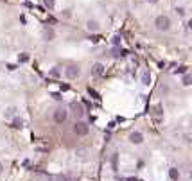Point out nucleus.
I'll return each instance as SVG.
<instances>
[{
    "label": "nucleus",
    "mask_w": 192,
    "mask_h": 181,
    "mask_svg": "<svg viewBox=\"0 0 192 181\" xmlns=\"http://www.w3.org/2000/svg\"><path fill=\"white\" fill-rule=\"evenodd\" d=\"M88 93L92 95V97H93V99H97V101L101 99V97H99V93H97V92H95V90H92V88H88Z\"/></svg>",
    "instance_id": "f3484780"
},
{
    "label": "nucleus",
    "mask_w": 192,
    "mask_h": 181,
    "mask_svg": "<svg viewBox=\"0 0 192 181\" xmlns=\"http://www.w3.org/2000/svg\"><path fill=\"white\" fill-rule=\"evenodd\" d=\"M113 167H115V170H117V154H113Z\"/></svg>",
    "instance_id": "5701e85b"
},
{
    "label": "nucleus",
    "mask_w": 192,
    "mask_h": 181,
    "mask_svg": "<svg viewBox=\"0 0 192 181\" xmlns=\"http://www.w3.org/2000/svg\"><path fill=\"white\" fill-rule=\"evenodd\" d=\"M67 179H68L67 176H61V178H59V181H67Z\"/></svg>",
    "instance_id": "393cba45"
},
{
    "label": "nucleus",
    "mask_w": 192,
    "mask_h": 181,
    "mask_svg": "<svg viewBox=\"0 0 192 181\" xmlns=\"http://www.w3.org/2000/svg\"><path fill=\"white\" fill-rule=\"evenodd\" d=\"M183 86H190V76H189V74L183 77Z\"/></svg>",
    "instance_id": "a211bd4d"
},
{
    "label": "nucleus",
    "mask_w": 192,
    "mask_h": 181,
    "mask_svg": "<svg viewBox=\"0 0 192 181\" xmlns=\"http://www.w3.org/2000/svg\"><path fill=\"white\" fill-rule=\"evenodd\" d=\"M129 142H131V144H136V145H138V144H142V142H144V135H142V133H138V131L131 133V135H129Z\"/></svg>",
    "instance_id": "39448f33"
},
{
    "label": "nucleus",
    "mask_w": 192,
    "mask_h": 181,
    "mask_svg": "<svg viewBox=\"0 0 192 181\" xmlns=\"http://www.w3.org/2000/svg\"><path fill=\"white\" fill-rule=\"evenodd\" d=\"M54 4H56V0H43V6L47 9H54Z\"/></svg>",
    "instance_id": "ddd939ff"
},
{
    "label": "nucleus",
    "mask_w": 192,
    "mask_h": 181,
    "mask_svg": "<svg viewBox=\"0 0 192 181\" xmlns=\"http://www.w3.org/2000/svg\"><path fill=\"white\" fill-rule=\"evenodd\" d=\"M18 61H20V63H27V61H29V54H20V56H18Z\"/></svg>",
    "instance_id": "dca6fc26"
},
{
    "label": "nucleus",
    "mask_w": 192,
    "mask_h": 181,
    "mask_svg": "<svg viewBox=\"0 0 192 181\" xmlns=\"http://www.w3.org/2000/svg\"><path fill=\"white\" fill-rule=\"evenodd\" d=\"M70 110L76 113L77 117H83V115H84V110H83V106H81L79 102H70Z\"/></svg>",
    "instance_id": "423d86ee"
},
{
    "label": "nucleus",
    "mask_w": 192,
    "mask_h": 181,
    "mask_svg": "<svg viewBox=\"0 0 192 181\" xmlns=\"http://www.w3.org/2000/svg\"><path fill=\"white\" fill-rule=\"evenodd\" d=\"M54 120L58 122V124H63L67 120V111L65 110H56L54 111Z\"/></svg>",
    "instance_id": "20e7f679"
},
{
    "label": "nucleus",
    "mask_w": 192,
    "mask_h": 181,
    "mask_svg": "<svg viewBox=\"0 0 192 181\" xmlns=\"http://www.w3.org/2000/svg\"><path fill=\"white\" fill-rule=\"evenodd\" d=\"M88 131H90L88 124H84V122H76V124H74V133H76V135L84 136V135H88Z\"/></svg>",
    "instance_id": "f03ea898"
},
{
    "label": "nucleus",
    "mask_w": 192,
    "mask_h": 181,
    "mask_svg": "<svg viewBox=\"0 0 192 181\" xmlns=\"http://www.w3.org/2000/svg\"><path fill=\"white\" fill-rule=\"evenodd\" d=\"M111 43L117 47V45H120V36H113V40H111Z\"/></svg>",
    "instance_id": "6ab92c4d"
},
{
    "label": "nucleus",
    "mask_w": 192,
    "mask_h": 181,
    "mask_svg": "<svg viewBox=\"0 0 192 181\" xmlns=\"http://www.w3.org/2000/svg\"><path fill=\"white\" fill-rule=\"evenodd\" d=\"M92 72L95 74V76H102L104 74V65L102 63H95V65L92 67Z\"/></svg>",
    "instance_id": "0eeeda50"
},
{
    "label": "nucleus",
    "mask_w": 192,
    "mask_h": 181,
    "mask_svg": "<svg viewBox=\"0 0 192 181\" xmlns=\"http://www.w3.org/2000/svg\"><path fill=\"white\" fill-rule=\"evenodd\" d=\"M169 178L173 179V181H178V179H179V170L174 169V167H170V169H169Z\"/></svg>",
    "instance_id": "6e6552de"
},
{
    "label": "nucleus",
    "mask_w": 192,
    "mask_h": 181,
    "mask_svg": "<svg viewBox=\"0 0 192 181\" xmlns=\"http://www.w3.org/2000/svg\"><path fill=\"white\" fill-rule=\"evenodd\" d=\"M79 74H81V70H79L76 65H70V67L65 68V76H67L68 79H77V77H79Z\"/></svg>",
    "instance_id": "7ed1b4c3"
},
{
    "label": "nucleus",
    "mask_w": 192,
    "mask_h": 181,
    "mask_svg": "<svg viewBox=\"0 0 192 181\" xmlns=\"http://www.w3.org/2000/svg\"><path fill=\"white\" fill-rule=\"evenodd\" d=\"M52 97H54L56 101H61V99H63V97H61V93H52Z\"/></svg>",
    "instance_id": "4be33fe9"
},
{
    "label": "nucleus",
    "mask_w": 192,
    "mask_h": 181,
    "mask_svg": "<svg viewBox=\"0 0 192 181\" xmlns=\"http://www.w3.org/2000/svg\"><path fill=\"white\" fill-rule=\"evenodd\" d=\"M11 126L15 127V129H22V127H24V120L22 119H13V124Z\"/></svg>",
    "instance_id": "9b49d317"
},
{
    "label": "nucleus",
    "mask_w": 192,
    "mask_h": 181,
    "mask_svg": "<svg viewBox=\"0 0 192 181\" xmlns=\"http://www.w3.org/2000/svg\"><path fill=\"white\" fill-rule=\"evenodd\" d=\"M2 172H4V165H2V163H0V174H2Z\"/></svg>",
    "instance_id": "bb28decb"
},
{
    "label": "nucleus",
    "mask_w": 192,
    "mask_h": 181,
    "mask_svg": "<svg viewBox=\"0 0 192 181\" xmlns=\"http://www.w3.org/2000/svg\"><path fill=\"white\" fill-rule=\"evenodd\" d=\"M4 115H6V119H13V117L16 115V108H15V106H11V108H7Z\"/></svg>",
    "instance_id": "1a4fd4ad"
},
{
    "label": "nucleus",
    "mask_w": 192,
    "mask_h": 181,
    "mask_svg": "<svg viewBox=\"0 0 192 181\" xmlns=\"http://www.w3.org/2000/svg\"><path fill=\"white\" fill-rule=\"evenodd\" d=\"M154 25H156L158 31H169L170 20H169V16H165V15H160V16L154 20Z\"/></svg>",
    "instance_id": "f257e3e1"
},
{
    "label": "nucleus",
    "mask_w": 192,
    "mask_h": 181,
    "mask_svg": "<svg viewBox=\"0 0 192 181\" xmlns=\"http://www.w3.org/2000/svg\"><path fill=\"white\" fill-rule=\"evenodd\" d=\"M86 29L88 31H97L99 29V24L93 22V20H88V22H86Z\"/></svg>",
    "instance_id": "9d476101"
},
{
    "label": "nucleus",
    "mask_w": 192,
    "mask_h": 181,
    "mask_svg": "<svg viewBox=\"0 0 192 181\" xmlns=\"http://www.w3.org/2000/svg\"><path fill=\"white\" fill-rule=\"evenodd\" d=\"M147 2H149V4H156V2H158V0H147Z\"/></svg>",
    "instance_id": "cd10ccee"
},
{
    "label": "nucleus",
    "mask_w": 192,
    "mask_h": 181,
    "mask_svg": "<svg viewBox=\"0 0 192 181\" xmlns=\"http://www.w3.org/2000/svg\"><path fill=\"white\" fill-rule=\"evenodd\" d=\"M50 76H52V77H58V76H59V70H58V68H54V70L50 72Z\"/></svg>",
    "instance_id": "412c9836"
},
{
    "label": "nucleus",
    "mask_w": 192,
    "mask_h": 181,
    "mask_svg": "<svg viewBox=\"0 0 192 181\" xmlns=\"http://www.w3.org/2000/svg\"><path fill=\"white\" fill-rule=\"evenodd\" d=\"M142 83H144V84H149V83H151V76H149L147 70L142 72Z\"/></svg>",
    "instance_id": "f8f14e48"
},
{
    "label": "nucleus",
    "mask_w": 192,
    "mask_h": 181,
    "mask_svg": "<svg viewBox=\"0 0 192 181\" xmlns=\"http://www.w3.org/2000/svg\"><path fill=\"white\" fill-rule=\"evenodd\" d=\"M45 38L52 40V38H54V31H52V29H45Z\"/></svg>",
    "instance_id": "2eb2a0df"
},
{
    "label": "nucleus",
    "mask_w": 192,
    "mask_h": 181,
    "mask_svg": "<svg viewBox=\"0 0 192 181\" xmlns=\"http://www.w3.org/2000/svg\"><path fill=\"white\" fill-rule=\"evenodd\" d=\"M154 115H156V117H162V115H163V108H162L160 104L154 106Z\"/></svg>",
    "instance_id": "4468645a"
},
{
    "label": "nucleus",
    "mask_w": 192,
    "mask_h": 181,
    "mask_svg": "<svg viewBox=\"0 0 192 181\" xmlns=\"http://www.w3.org/2000/svg\"><path fill=\"white\" fill-rule=\"evenodd\" d=\"M124 181H138V179H135V178H127V179H124Z\"/></svg>",
    "instance_id": "a878e982"
},
{
    "label": "nucleus",
    "mask_w": 192,
    "mask_h": 181,
    "mask_svg": "<svg viewBox=\"0 0 192 181\" xmlns=\"http://www.w3.org/2000/svg\"><path fill=\"white\" fill-rule=\"evenodd\" d=\"M7 68H9V70H16V65H11V63H9V65H7Z\"/></svg>",
    "instance_id": "b1692460"
},
{
    "label": "nucleus",
    "mask_w": 192,
    "mask_h": 181,
    "mask_svg": "<svg viewBox=\"0 0 192 181\" xmlns=\"http://www.w3.org/2000/svg\"><path fill=\"white\" fill-rule=\"evenodd\" d=\"M176 74H187V67H179V68L176 70Z\"/></svg>",
    "instance_id": "aec40b11"
}]
</instances>
